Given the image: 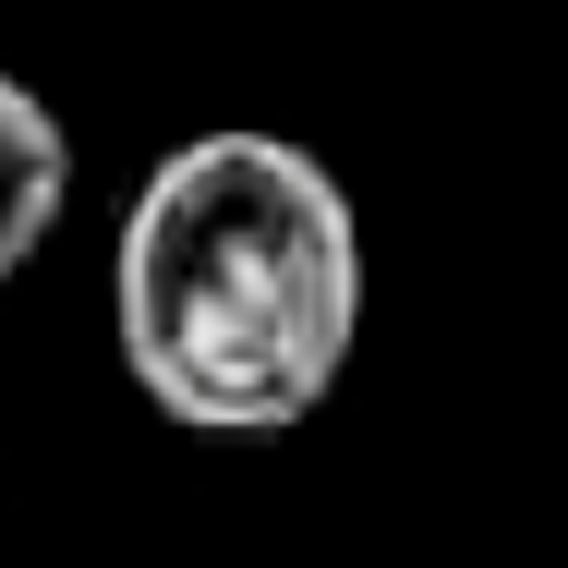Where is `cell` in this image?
I'll return each instance as SVG.
<instances>
[{
	"instance_id": "obj_1",
	"label": "cell",
	"mask_w": 568,
	"mask_h": 568,
	"mask_svg": "<svg viewBox=\"0 0 568 568\" xmlns=\"http://www.w3.org/2000/svg\"><path fill=\"white\" fill-rule=\"evenodd\" d=\"M121 375L194 436H278L327 412L363 351V219L291 133H182L110 242Z\"/></svg>"
},
{
	"instance_id": "obj_2",
	"label": "cell",
	"mask_w": 568,
	"mask_h": 568,
	"mask_svg": "<svg viewBox=\"0 0 568 568\" xmlns=\"http://www.w3.org/2000/svg\"><path fill=\"white\" fill-rule=\"evenodd\" d=\"M61 206H73V133L37 85L0 73V278L61 230Z\"/></svg>"
}]
</instances>
